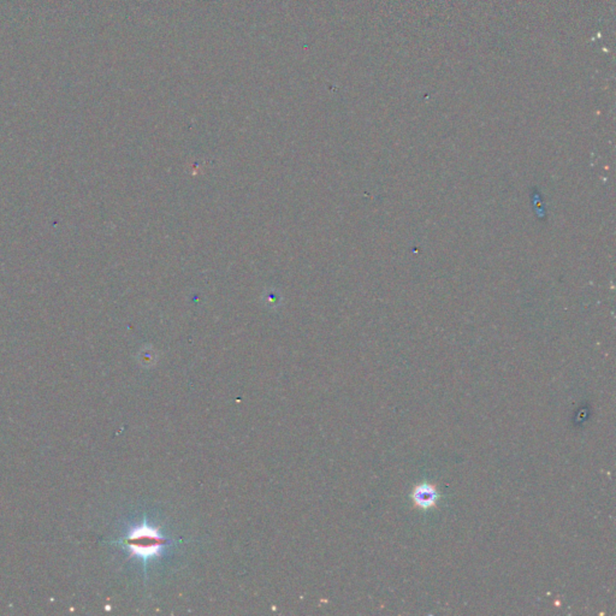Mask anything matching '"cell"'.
Wrapping results in <instances>:
<instances>
[{
    "label": "cell",
    "mask_w": 616,
    "mask_h": 616,
    "mask_svg": "<svg viewBox=\"0 0 616 616\" xmlns=\"http://www.w3.org/2000/svg\"><path fill=\"white\" fill-rule=\"evenodd\" d=\"M123 541L127 550L132 556L142 560L145 564L163 554L165 548L169 546L167 538L164 537L158 528L148 525L147 521L132 528Z\"/></svg>",
    "instance_id": "obj_1"
},
{
    "label": "cell",
    "mask_w": 616,
    "mask_h": 616,
    "mask_svg": "<svg viewBox=\"0 0 616 616\" xmlns=\"http://www.w3.org/2000/svg\"><path fill=\"white\" fill-rule=\"evenodd\" d=\"M410 498L414 506L419 509L426 511L437 506V502L440 500V493L437 491L436 485L431 483H420L414 486Z\"/></svg>",
    "instance_id": "obj_2"
}]
</instances>
